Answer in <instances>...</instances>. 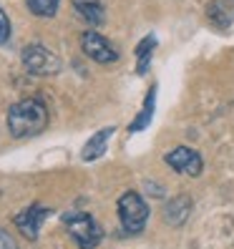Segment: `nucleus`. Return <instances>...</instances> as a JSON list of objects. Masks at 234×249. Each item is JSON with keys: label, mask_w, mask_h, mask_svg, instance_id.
Returning <instances> with one entry per match:
<instances>
[{"label": "nucleus", "mask_w": 234, "mask_h": 249, "mask_svg": "<svg viewBox=\"0 0 234 249\" xmlns=\"http://www.w3.org/2000/svg\"><path fill=\"white\" fill-rule=\"evenodd\" d=\"M113 131H116V126H106V128H101V131H96V134L86 141V146H83V161H96V159H101L106 154V146H108V139L113 136Z\"/></svg>", "instance_id": "nucleus-8"}, {"label": "nucleus", "mask_w": 234, "mask_h": 249, "mask_svg": "<svg viewBox=\"0 0 234 249\" xmlns=\"http://www.w3.org/2000/svg\"><path fill=\"white\" fill-rule=\"evenodd\" d=\"M25 5L38 18H53L58 13V0H25Z\"/></svg>", "instance_id": "nucleus-14"}, {"label": "nucleus", "mask_w": 234, "mask_h": 249, "mask_svg": "<svg viewBox=\"0 0 234 249\" xmlns=\"http://www.w3.org/2000/svg\"><path fill=\"white\" fill-rule=\"evenodd\" d=\"M154 106H156V86H151V89H149V93H146V98H144L141 113L136 116L134 121H131V126H128L131 134H139V131H144L146 126L151 124V119H154Z\"/></svg>", "instance_id": "nucleus-11"}, {"label": "nucleus", "mask_w": 234, "mask_h": 249, "mask_svg": "<svg viewBox=\"0 0 234 249\" xmlns=\"http://www.w3.org/2000/svg\"><path fill=\"white\" fill-rule=\"evenodd\" d=\"M119 219L126 234H139L149 219V204L136 192H126L119 199Z\"/></svg>", "instance_id": "nucleus-3"}, {"label": "nucleus", "mask_w": 234, "mask_h": 249, "mask_svg": "<svg viewBox=\"0 0 234 249\" xmlns=\"http://www.w3.org/2000/svg\"><path fill=\"white\" fill-rule=\"evenodd\" d=\"M0 249H18V242L13 239V234L5 231L3 227H0Z\"/></svg>", "instance_id": "nucleus-16"}, {"label": "nucleus", "mask_w": 234, "mask_h": 249, "mask_svg": "<svg viewBox=\"0 0 234 249\" xmlns=\"http://www.w3.org/2000/svg\"><path fill=\"white\" fill-rule=\"evenodd\" d=\"M48 126V106L40 98H23L8 111V131L13 139L38 136Z\"/></svg>", "instance_id": "nucleus-1"}, {"label": "nucleus", "mask_w": 234, "mask_h": 249, "mask_svg": "<svg viewBox=\"0 0 234 249\" xmlns=\"http://www.w3.org/2000/svg\"><path fill=\"white\" fill-rule=\"evenodd\" d=\"M154 48H156V38H154V36H146V38L139 43V48H136V61H139L136 73H139V76H146V73H149V63H151Z\"/></svg>", "instance_id": "nucleus-13"}, {"label": "nucleus", "mask_w": 234, "mask_h": 249, "mask_svg": "<svg viewBox=\"0 0 234 249\" xmlns=\"http://www.w3.org/2000/svg\"><path fill=\"white\" fill-rule=\"evenodd\" d=\"M207 18L219 28H229L234 23V0H209Z\"/></svg>", "instance_id": "nucleus-9"}, {"label": "nucleus", "mask_w": 234, "mask_h": 249, "mask_svg": "<svg viewBox=\"0 0 234 249\" xmlns=\"http://www.w3.org/2000/svg\"><path fill=\"white\" fill-rule=\"evenodd\" d=\"M8 40H10V20L5 16V10L0 8V46H5Z\"/></svg>", "instance_id": "nucleus-15"}, {"label": "nucleus", "mask_w": 234, "mask_h": 249, "mask_svg": "<svg viewBox=\"0 0 234 249\" xmlns=\"http://www.w3.org/2000/svg\"><path fill=\"white\" fill-rule=\"evenodd\" d=\"M63 222L68 227V234L73 237V242H76L81 249H96L101 244V239H104V229H101L96 219L91 214H86V212L66 214Z\"/></svg>", "instance_id": "nucleus-2"}, {"label": "nucleus", "mask_w": 234, "mask_h": 249, "mask_svg": "<svg viewBox=\"0 0 234 249\" xmlns=\"http://www.w3.org/2000/svg\"><path fill=\"white\" fill-rule=\"evenodd\" d=\"M20 58H23L25 71L33 73V76H55V73L61 71V58L55 53H51L48 48H43L40 43L25 46Z\"/></svg>", "instance_id": "nucleus-4"}, {"label": "nucleus", "mask_w": 234, "mask_h": 249, "mask_svg": "<svg viewBox=\"0 0 234 249\" xmlns=\"http://www.w3.org/2000/svg\"><path fill=\"white\" fill-rule=\"evenodd\" d=\"M51 214H53L51 207H43V204H31L25 212H20V214L16 216V227H18V231L23 234L25 239L36 242L38 234H40V224L46 222Z\"/></svg>", "instance_id": "nucleus-7"}, {"label": "nucleus", "mask_w": 234, "mask_h": 249, "mask_svg": "<svg viewBox=\"0 0 234 249\" xmlns=\"http://www.w3.org/2000/svg\"><path fill=\"white\" fill-rule=\"evenodd\" d=\"M81 48H83V53L89 55L91 61H96V63L111 66V63L119 61V51L113 48V43H111L108 38H104L101 33H96V31H86V33L81 36Z\"/></svg>", "instance_id": "nucleus-5"}, {"label": "nucleus", "mask_w": 234, "mask_h": 249, "mask_svg": "<svg viewBox=\"0 0 234 249\" xmlns=\"http://www.w3.org/2000/svg\"><path fill=\"white\" fill-rule=\"evenodd\" d=\"M73 8L89 25L104 23V5H101V0H73Z\"/></svg>", "instance_id": "nucleus-10"}, {"label": "nucleus", "mask_w": 234, "mask_h": 249, "mask_svg": "<svg viewBox=\"0 0 234 249\" xmlns=\"http://www.w3.org/2000/svg\"><path fill=\"white\" fill-rule=\"evenodd\" d=\"M192 199L189 196H177L169 207H166V212H164V216H166V222L169 224H174V227H181L184 222H186V216H189V212H192Z\"/></svg>", "instance_id": "nucleus-12"}, {"label": "nucleus", "mask_w": 234, "mask_h": 249, "mask_svg": "<svg viewBox=\"0 0 234 249\" xmlns=\"http://www.w3.org/2000/svg\"><path fill=\"white\" fill-rule=\"evenodd\" d=\"M164 161L177 174H184V177H199L201 169H204L201 156L194 149H189V146H177L174 151H169L164 156Z\"/></svg>", "instance_id": "nucleus-6"}]
</instances>
